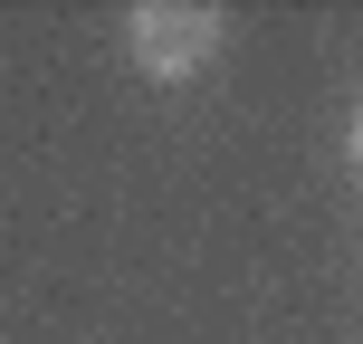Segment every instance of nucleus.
Here are the masks:
<instances>
[{
  "label": "nucleus",
  "mask_w": 363,
  "mask_h": 344,
  "mask_svg": "<svg viewBox=\"0 0 363 344\" xmlns=\"http://www.w3.org/2000/svg\"><path fill=\"white\" fill-rule=\"evenodd\" d=\"M220 38H230V19L211 10V0H144V10H125V48L144 77H191L220 57Z\"/></svg>",
  "instance_id": "f257e3e1"
},
{
  "label": "nucleus",
  "mask_w": 363,
  "mask_h": 344,
  "mask_svg": "<svg viewBox=\"0 0 363 344\" xmlns=\"http://www.w3.org/2000/svg\"><path fill=\"white\" fill-rule=\"evenodd\" d=\"M354 163H363V106H354Z\"/></svg>",
  "instance_id": "f03ea898"
}]
</instances>
